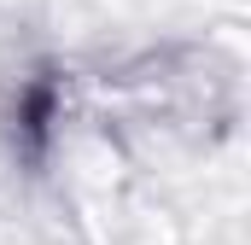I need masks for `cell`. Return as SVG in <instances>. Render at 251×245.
I'll list each match as a JSON object with an SVG mask.
<instances>
[{
	"mask_svg": "<svg viewBox=\"0 0 251 245\" xmlns=\"http://www.w3.org/2000/svg\"><path fill=\"white\" fill-rule=\"evenodd\" d=\"M64 111V94H59V76L53 70H35L18 82V99H12V146L24 158H41L53 146V122Z\"/></svg>",
	"mask_w": 251,
	"mask_h": 245,
	"instance_id": "6da1fadb",
	"label": "cell"
}]
</instances>
